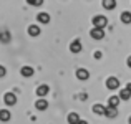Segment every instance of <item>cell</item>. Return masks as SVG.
Masks as SVG:
<instances>
[{
    "mask_svg": "<svg viewBox=\"0 0 131 124\" xmlns=\"http://www.w3.org/2000/svg\"><path fill=\"white\" fill-rule=\"evenodd\" d=\"M3 101H5V104L13 106V104L17 103V96L13 94V93H5V96H3Z\"/></svg>",
    "mask_w": 131,
    "mask_h": 124,
    "instance_id": "3",
    "label": "cell"
},
{
    "mask_svg": "<svg viewBox=\"0 0 131 124\" xmlns=\"http://www.w3.org/2000/svg\"><path fill=\"white\" fill-rule=\"evenodd\" d=\"M0 40L7 41V40H8V33H3V35H0Z\"/></svg>",
    "mask_w": 131,
    "mask_h": 124,
    "instance_id": "22",
    "label": "cell"
},
{
    "mask_svg": "<svg viewBox=\"0 0 131 124\" xmlns=\"http://www.w3.org/2000/svg\"><path fill=\"white\" fill-rule=\"evenodd\" d=\"M35 108L37 109H38V111H45V109H47L48 108V103H47V99H38V101H37L35 103Z\"/></svg>",
    "mask_w": 131,
    "mask_h": 124,
    "instance_id": "8",
    "label": "cell"
},
{
    "mask_svg": "<svg viewBox=\"0 0 131 124\" xmlns=\"http://www.w3.org/2000/svg\"><path fill=\"white\" fill-rule=\"evenodd\" d=\"M106 86H108L110 89H118L119 88L118 78H108V80H106Z\"/></svg>",
    "mask_w": 131,
    "mask_h": 124,
    "instance_id": "5",
    "label": "cell"
},
{
    "mask_svg": "<svg viewBox=\"0 0 131 124\" xmlns=\"http://www.w3.org/2000/svg\"><path fill=\"white\" fill-rule=\"evenodd\" d=\"M80 121L81 119H80V116H78L77 113H70V114H68V122L70 124H78Z\"/></svg>",
    "mask_w": 131,
    "mask_h": 124,
    "instance_id": "10",
    "label": "cell"
},
{
    "mask_svg": "<svg viewBox=\"0 0 131 124\" xmlns=\"http://www.w3.org/2000/svg\"><path fill=\"white\" fill-rule=\"evenodd\" d=\"M77 78L78 80H81V81H85V80H88L90 78V73L85 68H80V70H77Z\"/></svg>",
    "mask_w": 131,
    "mask_h": 124,
    "instance_id": "6",
    "label": "cell"
},
{
    "mask_svg": "<svg viewBox=\"0 0 131 124\" xmlns=\"http://www.w3.org/2000/svg\"><path fill=\"white\" fill-rule=\"evenodd\" d=\"M128 66L131 68V56H128Z\"/></svg>",
    "mask_w": 131,
    "mask_h": 124,
    "instance_id": "24",
    "label": "cell"
},
{
    "mask_svg": "<svg viewBox=\"0 0 131 124\" xmlns=\"http://www.w3.org/2000/svg\"><path fill=\"white\" fill-rule=\"evenodd\" d=\"M126 88H128V91L131 93V83H129V84H128V86H126Z\"/></svg>",
    "mask_w": 131,
    "mask_h": 124,
    "instance_id": "25",
    "label": "cell"
},
{
    "mask_svg": "<svg viewBox=\"0 0 131 124\" xmlns=\"http://www.w3.org/2000/svg\"><path fill=\"white\" fill-rule=\"evenodd\" d=\"M90 35H91L93 40H103L105 38V30L103 28H93L91 32H90Z\"/></svg>",
    "mask_w": 131,
    "mask_h": 124,
    "instance_id": "2",
    "label": "cell"
},
{
    "mask_svg": "<svg viewBox=\"0 0 131 124\" xmlns=\"http://www.w3.org/2000/svg\"><path fill=\"white\" fill-rule=\"evenodd\" d=\"M128 122H129V124H131V116H129V119H128Z\"/></svg>",
    "mask_w": 131,
    "mask_h": 124,
    "instance_id": "27",
    "label": "cell"
},
{
    "mask_svg": "<svg viewBox=\"0 0 131 124\" xmlns=\"http://www.w3.org/2000/svg\"><path fill=\"white\" fill-rule=\"evenodd\" d=\"M106 23H108V20L103 15H96L95 18H93V28H105Z\"/></svg>",
    "mask_w": 131,
    "mask_h": 124,
    "instance_id": "1",
    "label": "cell"
},
{
    "mask_svg": "<svg viewBox=\"0 0 131 124\" xmlns=\"http://www.w3.org/2000/svg\"><path fill=\"white\" fill-rule=\"evenodd\" d=\"M105 116H108V118H116V116H118V111H116V108H106Z\"/></svg>",
    "mask_w": 131,
    "mask_h": 124,
    "instance_id": "17",
    "label": "cell"
},
{
    "mask_svg": "<svg viewBox=\"0 0 131 124\" xmlns=\"http://www.w3.org/2000/svg\"><path fill=\"white\" fill-rule=\"evenodd\" d=\"M119 96H110V99H108V108H116V106L119 104Z\"/></svg>",
    "mask_w": 131,
    "mask_h": 124,
    "instance_id": "9",
    "label": "cell"
},
{
    "mask_svg": "<svg viewBox=\"0 0 131 124\" xmlns=\"http://www.w3.org/2000/svg\"><path fill=\"white\" fill-rule=\"evenodd\" d=\"M28 35H32V36H38V35H40V27H37V25H30V27H28Z\"/></svg>",
    "mask_w": 131,
    "mask_h": 124,
    "instance_id": "13",
    "label": "cell"
},
{
    "mask_svg": "<svg viewBox=\"0 0 131 124\" xmlns=\"http://www.w3.org/2000/svg\"><path fill=\"white\" fill-rule=\"evenodd\" d=\"M119 18H121L123 23H131V13H129V12H123Z\"/></svg>",
    "mask_w": 131,
    "mask_h": 124,
    "instance_id": "18",
    "label": "cell"
},
{
    "mask_svg": "<svg viewBox=\"0 0 131 124\" xmlns=\"http://www.w3.org/2000/svg\"><path fill=\"white\" fill-rule=\"evenodd\" d=\"M93 113H95V114H105L106 108L103 104H93Z\"/></svg>",
    "mask_w": 131,
    "mask_h": 124,
    "instance_id": "11",
    "label": "cell"
},
{
    "mask_svg": "<svg viewBox=\"0 0 131 124\" xmlns=\"http://www.w3.org/2000/svg\"><path fill=\"white\" fill-rule=\"evenodd\" d=\"M28 3H30V5H43V2H42V0H28Z\"/></svg>",
    "mask_w": 131,
    "mask_h": 124,
    "instance_id": "20",
    "label": "cell"
},
{
    "mask_svg": "<svg viewBox=\"0 0 131 124\" xmlns=\"http://www.w3.org/2000/svg\"><path fill=\"white\" fill-rule=\"evenodd\" d=\"M5 75H7V70H5V68L2 66V65H0V78H3Z\"/></svg>",
    "mask_w": 131,
    "mask_h": 124,
    "instance_id": "21",
    "label": "cell"
},
{
    "mask_svg": "<svg viewBox=\"0 0 131 124\" xmlns=\"http://www.w3.org/2000/svg\"><path fill=\"white\" fill-rule=\"evenodd\" d=\"M37 20H38L40 23H48L50 22V15H48V13H38V15H37Z\"/></svg>",
    "mask_w": 131,
    "mask_h": 124,
    "instance_id": "12",
    "label": "cell"
},
{
    "mask_svg": "<svg viewBox=\"0 0 131 124\" xmlns=\"http://www.w3.org/2000/svg\"><path fill=\"white\" fill-rule=\"evenodd\" d=\"M129 98H131V93L128 91V88L121 89V93H119V99H123V101H128Z\"/></svg>",
    "mask_w": 131,
    "mask_h": 124,
    "instance_id": "15",
    "label": "cell"
},
{
    "mask_svg": "<svg viewBox=\"0 0 131 124\" xmlns=\"http://www.w3.org/2000/svg\"><path fill=\"white\" fill-rule=\"evenodd\" d=\"M78 124H88V122H86V121H80Z\"/></svg>",
    "mask_w": 131,
    "mask_h": 124,
    "instance_id": "26",
    "label": "cell"
},
{
    "mask_svg": "<svg viewBox=\"0 0 131 124\" xmlns=\"http://www.w3.org/2000/svg\"><path fill=\"white\" fill-rule=\"evenodd\" d=\"M22 75H23V76H32V75H33V68L23 66V68H22Z\"/></svg>",
    "mask_w": 131,
    "mask_h": 124,
    "instance_id": "19",
    "label": "cell"
},
{
    "mask_svg": "<svg viewBox=\"0 0 131 124\" xmlns=\"http://www.w3.org/2000/svg\"><path fill=\"white\" fill-rule=\"evenodd\" d=\"M70 51H71V53H80V51H81V41L80 40H73V41H71Z\"/></svg>",
    "mask_w": 131,
    "mask_h": 124,
    "instance_id": "4",
    "label": "cell"
},
{
    "mask_svg": "<svg viewBox=\"0 0 131 124\" xmlns=\"http://www.w3.org/2000/svg\"><path fill=\"white\" fill-rule=\"evenodd\" d=\"M37 94H38L40 99L45 98V96L48 94V86H47V84H40L38 88H37Z\"/></svg>",
    "mask_w": 131,
    "mask_h": 124,
    "instance_id": "7",
    "label": "cell"
},
{
    "mask_svg": "<svg viewBox=\"0 0 131 124\" xmlns=\"http://www.w3.org/2000/svg\"><path fill=\"white\" fill-rule=\"evenodd\" d=\"M0 121H10V111L8 109H2L0 111Z\"/></svg>",
    "mask_w": 131,
    "mask_h": 124,
    "instance_id": "16",
    "label": "cell"
},
{
    "mask_svg": "<svg viewBox=\"0 0 131 124\" xmlns=\"http://www.w3.org/2000/svg\"><path fill=\"white\" fill-rule=\"evenodd\" d=\"M95 58H101V51H95Z\"/></svg>",
    "mask_w": 131,
    "mask_h": 124,
    "instance_id": "23",
    "label": "cell"
},
{
    "mask_svg": "<svg viewBox=\"0 0 131 124\" xmlns=\"http://www.w3.org/2000/svg\"><path fill=\"white\" fill-rule=\"evenodd\" d=\"M103 7H105L106 10H113L116 7V2L115 0H103Z\"/></svg>",
    "mask_w": 131,
    "mask_h": 124,
    "instance_id": "14",
    "label": "cell"
}]
</instances>
